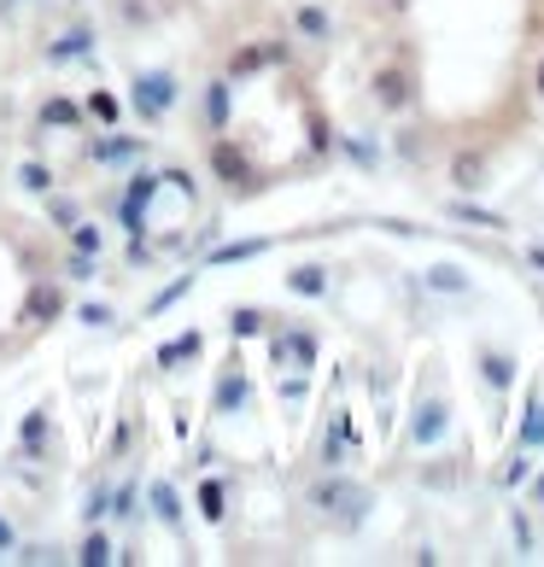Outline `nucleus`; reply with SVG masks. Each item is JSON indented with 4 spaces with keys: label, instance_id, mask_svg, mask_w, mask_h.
Here are the masks:
<instances>
[{
    "label": "nucleus",
    "instance_id": "1",
    "mask_svg": "<svg viewBox=\"0 0 544 567\" xmlns=\"http://www.w3.org/2000/svg\"><path fill=\"white\" fill-rule=\"evenodd\" d=\"M310 509H317V515H328L340 533H351V527H358V520L374 509V497L358 486V480H346V474H328V480H317V486H310Z\"/></svg>",
    "mask_w": 544,
    "mask_h": 567
},
{
    "label": "nucleus",
    "instance_id": "2",
    "mask_svg": "<svg viewBox=\"0 0 544 567\" xmlns=\"http://www.w3.org/2000/svg\"><path fill=\"white\" fill-rule=\"evenodd\" d=\"M176 76L171 71H135V82H130V106L141 112V123H164L171 117V106H176Z\"/></svg>",
    "mask_w": 544,
    "mask_h": 567
},
{
    "label": "nucleus",
    "instance_id": "3",
    "mask_svg": "<svg viewBox=\"0 0 544 567\" xmlns=\"http://www.w3.org/2000/svg\"><path fill=\"white\" fill-rule=\"evenodd\" d=\"M369 100L381 112H410L415 106V76L404 65H381V71L369 76Z\"/></svg>",
    "mask_w": 544,
    "mask_h": 567
},
{
    "label": "nucleus",
    "instance_id": "4",
    "mask_svg": "<svg viewBox=\"0 0 544 567\" xmlns=\"http://www.w3.org/2000/svg\"><path fill=\"white\" fill-rule=\"evenodd\" d=\"M269 357H276V369L305 374V369H317V340L305 328H281V333H269Z\"/></svg>",
    "mask_w": 544,
    "mask_h": 567
},
{
    "label": "nucleus",
    "instance_id": "5",
    "mask_svg": "<svg viewBox=\"0 0 544 567\" xmlns=\"http://www.w3.org/2000/svg\"><path fill=\"white\" fill-rule=\"evenodd\" d=\"M212 171H217V182L228 187V194H235V187H253L258 176H253V164H246V153H240V146L235 141H212Z\"/></svg>",
    "mask_w": 544,
    "mask_h": 567
},
{
    "label": "nucleus",
    "instance_id": "6",
    "mask_svg": "<svg viewBox=\"0 0 544 567\" xmlns=\"http://www.w3.org/2000/svg\"><path fill=\"white\" fill-rule=\"evenodd\" d=\"M486 176H492V164H486V153H480V146H474V153L463 146V153L451 158V187H456V194H480V187H486Z\"/></svg>",
    "mask_w": 544,
    "mask_h": 567
},
{
    "label": "nucleus",
    "instance_id": "7",
    "mask_svg": "<svg viewBox=\"0 0 544 567\" xmlns=\"http://www.w3.org/2000/svg\"><path fill=\"white\" fill-rule=\"evenodd\" d=\"M445 217H451V223H469V228H486V235H504V228H510L504 212H486V205H474L469 194H456V199L445 205Z\"/></svg>",
    "mask_w": 544,
    "mask_h": 567
},
{
    "label": "nucleus",
    "instance_id": "8",
    "mask_svg": "<svg viewBox=\"0 0 544 567\" xmlns=\"http://www.w3.org/2000/svg\"><path fill=\"white\" fill-rule=\"evenodd\" d=\"M228 117H235V82L212 76V82H205V123H212V135L228 130Z\"/></svg>",
    "mask_w": 544,
    "mask_h": 567
},
{
    "label": "nucleus",
    "instance_id": "9",
    "mask_svg": "<svg viewBox=\"0 0 544 567\" xmlns=\"http://www.w3.org/2000/svg\"><path fill=\"white\" fill-rule=\"evenodd\" d=\"M451 427V404L445 398H428V404H415V422H410V433H415V445H433L439 433Z\"/></svg>",
    "mask_w": 544,
    "mask_h": 567
},
{
    "label": "nucleus",
    "instance_id": "10",
    "mask_svg": "<svg viewBox=\"0 0 544 567\" xmlns=\"http://www.w3.org/2000/svg\"><path fill=\"white\" fill-rule=\"evenodd\" d=\"M292 30H299L310 48H328L333 41V18H328V7H317V0H305L299 12H292Z\"/></svg>",
    "mask_w": 544,
    "mask_h": 567
},
{
    "label": "nucleus",
    "instance_id": "11",
    "mask_svg": "<svg viewBox=\"0 0 544 567\" xmlns=\"http://www.w3.org/2000/svg\"><path fill=\"white\" fill-rule=\"evenodd\" d=\"M130 153H141V135H100V141H82V158L89 164H117V158H130Z\"/></svg>",
    "mask_w": 544,
    "mask_h": 567
},
{
    "label": "nucleus",
    "instance_id": "12",
    "mask_svg": "<svg viewBox=\"0 0 544 567\" xmlns=\"http://www.w3.org/2000/svg\"><path fill=\"white\" fill-rule=\"evenodd\" d=\"M59 310H65V292L48 287V281H35V287H30V299H24V322L41 328V322H53Z\"/></svg>",
    "mask_w": 544,
    "mask_h": 567
},
{
    "label": "nucleus",
    "instance_id": "13",
    "mask_svg": "<svg viewBox=\"0 0 544 567\" xmlns=\"http://www.w3.org/2000/svg\"><path fill=\"white\" fill-rule=\"evenodd\" d=\"M89 53H94V30L76 24V30H65V35L48 48V65H71V59H89Z\"/></svg>",
    "mask_w": 544,
    "mask_h": 567
},
{
    "label": "nucleus",
    "instance_id": "14",
    "mask_svg": "<svg viewBox=\"0 0 544 567\" xmlns=\"http://www.w3.org/2000/svg\"><path fill=\"white\" fill-rule=\"evenodd\" d=\"M258 71H269L264 41H240V48L228 53V65H223V76H228V82H246V76H258Z\"/></svg>",
    "mask_w": 544,
    "mask_h": 567
},
{
    "label": "nucleus",
    "instance_id": "15",
    "mask_svg": "<svg viewBox=\"0 0 544 567\" xmlns=\"http://www.w3.org/2000/svg\"><path fill=\"white\" fill-rule=\"evenodd\" d=\"M199 346H205V333H199V328H187V333H176V340H164V346H158L153 363H158V369H176V363H187V357H199Z\"/></svg>",
    "mask_w": 544,
    "mask_h": 567
},
{
    "label": "nucleus",
    "instance_id": "16",
    "mask_svg": "<svg viewBox=\"0 0 544 567\" xmlns=\"http://www.w3.org/2000/svg\"><path fill=\"white\" fill-rule=\"evenodd\" d=\"M76 123H82L76 100H65V94H48V100H41V130H76Z\"/></svg>",
    "mask_w": 544,
    "mask_h": 567
},
{
    "label": "nucleus",
    "instance_id": "17",
    "mask_svg": "<svg viewBox=\"0 0 544 567\" xmlns=\"http://www.w3.org/2000/svg\"><path fill=\"white\" fill-rule=\"evenodd\" d=\"M515 445L521 451H544V398L538 392L527 398V415H521V427H515Z\"/></svg>",
    "mask_w": 544,
    "mask_h": 567
},
{
    "label": "nucleus",
    "instance_id": "18",
    "mask_svg": "<svg viewBox=\"0 0 544 567\" xmlns=\"http://www.w3.org/2000/svg\"><path fill=\"white\" fill-rule=\"evenodd\" d=\"M82 117H94L100 130H117V117H123V100L112 89H94L89 100H82Z\"/></svg>",
    "mask_w": 544,
    "mask_h": 567
},
{
    "label": "nucleus",
    "instance_id": "19",
    "mask_svg": "<svg viewBox=\"0 0 544 567\" xmlns=\"http://www.w3.org/2000/svg\"><path fill=\"white\" fill-rule=\"evenodd\" d=\"M153 509H158V520H164L171 533H182V527H187V515H182V497H176V486H171V480H153Z\"/></svg>",
    "mask_w": 544,
    "mask_h": 567
},
{
    "label": "nucleus",
    "instance_id": "20",
    "mask_svg": "<svg viewBox=\"0 0 544 567\" xmlns=\"http://www.w3.org/2000/svg\"><path fill=\"white\" fill-rule=\"evenodd\" d=\"M480 369H486V386H515V357L510 351H492V346H480Z\"/></svg>",
    "mask_w": 544,
    "mask_h": 567
},
{
    "label": "nucleus",
    "instance_id": "21",
    "mask_svg": "<svg viewBox=\"0 0 544 567\" xmlns=\"http://www.w3.org/2000/svg\"><path fill=\"white\" fill-rule=\"evenodd\" d=\"M287 287L299 292V299H328V269H322V264H299V269L287 276Z\"/></svg>",
    "mask_w": 544,
    "mask_h": 567
},
{
    "label": "nucleus",
    "instance_id": "22",
    "mask_svg": "<svg viewBox=\"0 0 544 567\" xmlns=\"http://www.w3.org/2000/svg\"><path fill=\"white\" fill-rule=\"evenodd\" d=\"M240 404H246V374H240V363H228L223 381H217V415L240 410Z\"/></svg>",
    "mask_w": 544,
    "mask_h": 567
},
{
    "label": "nucleus",
    "instance_id": "23",
    "mask_svg": "<svg viewBox=\"0 0 544 567\" xmlns=\"http://www.w3.org/2000/svg\"><path fill=\"white\" fill-rule=\"evenodd\" d=\"M76 561L82 567H106V561H117V550H112V538L100 533V527H89V538L76 544Z\"/></svg>",
    "mask_w": 544,
    "mask_h": 567
},
{
    "label": "nucleus",
    "instance_id": "24",
    "mask_svg": "<svg viewBox=\"0 0 544 567\" xmlns=\"http://www.w3.org/2000/svg\"><path fill=\"white\" fill-rule=\"evenodd\" d=\"M527 480H533V456L527 451H510V462H504V468H497V486H504V492H521V486H527Z\"/></svg>",
    "mask_w": 544,
    "mask_h": 567
},
{
    "label": "nucleus",
    "instance_id": "25",
    "mask_svg": "<svg viewBox=\"0 0 544 567\" xmlns=\"http://www.w3.org/2000/svg\"><path fill=\"white\" fill-rule=\"evenodd\" d=\"M433 292H451V299H463V292H469V276H463V269H451V264H439V269H428V276H422Z\"/></svg>",
    "mask_w": 544,
    "mask_h": 567
},
{
    "label": "nucleus",
    "instance_id": "26",
    "mask_svg": "<svg viewBox=\"0 0 544 567\" xmlns=\"http://www.w3.org/2000/svg\"><path fill=\"white\" fill-rule=\"evenodd\" d=\"M194 287H199V276H176V281H171V287H164L158 299H153V305H146V317H164V310H171L176 299H187Z\"/></svg>",
    "mask_w": 544,
    "mask_h": 567
},
{
    "label": "nucleus",
    "instance_id": "27",
    "mask_svg": "<svg viewBox=\"0 0 544 567\" xmlns=\"http://www.w3.org/2000/svg\"><path fill=\"white\" fill-rule=\"evenodd\" d=\"M71 251H89V258H100V251H106L100 223H71Z\"/></svg>",
    "mask_w": 544,
    "mask_h": 567
},
{
    "label": "nucleus",
    "instance_id": "28",
    "mask_svg": "<svg viewBox=\"0 0 544 567\" xmlns=\"http://www.w3.org/2000/svg\"><path fill=\"white\" fill-rule=\"evenodd\" d=\"M18 187H24V194H53V171L48 164H18Z\"/></svg>",
    "mask_w": 544,
    "mask_h": 567
},
{
    "label": "nucleus",
    "instance_id": "29",
    "mask_svg": "<svg viewBox=\"0 0 544 567\" xmlns=\"http://www.w3.org/2000/svg\"><path fill=\"white\" fill-rule=\"evenodd\" d=\"M228 333H235V340H253V333H264V310H253V305L228 310Z\"/></svg>",
    "mask_w": 544,
    "mask_h": 567
},
{
    "label": "nucleus",
    "instance_id": "30",
    "mask_svg": "<svg viewBox=\"0 0 544 567\" xmlns=\"http://www.w3.org/2000/svg\"><path fill=\"white\" fill-rule=\"evenodd\" d=\"M264 240H235V246H212V258L205 264H246V258H258Z\"/></svg>",
    "mask_w": 544,
    "mask_h": 567
},
{
    "label": "nucleus",
    "instance_id": "31",
    "mask_svg": "<svg viewBox=\"0 0 544 567\" xmlns=\"http://www.w3.org/2000/svg\"><path fill=\"white\" fill-rule=\"evenodd\" d=\"M223 503H228V497H223V480H205V486H199V515H205V520H223V515H228Z\"/></svg>",
    "mask_w": 544,
    "mask_h": 567
},
{
    "label": "nucleus",
    "instance_id": "32",
    "mask_svg": "<svg viewBox=\"0 0 544 567\" xmlns=\"http://www.w3.org/2000/svg\"><path fill=\"white\" fill-rule=\"evenodd\" d=\"M106 515H112V492H106V486H94L89 503H82V520H89V527H100Z\"/></svg>",
    "mask_w": 544,
    "mask_h": 567
},
{
    "label": "nucleus",
    "instance_id": "33",
    "mask_svg": "<svg viewBox=\"0 0 544 567\" xmlns=\"http://www.w3.org/2000/svg\"><path fill=\"white\" fill-rule=\"evenodd\" d=\"M340 146L351 153V164H358V171H374V164H381V153H374L369 141H358V135H340Z\"/></svg>",
    "mask_w": 544,
    "mask_h": 567
},
{
    "label": "nucleus",
    "instance_id": "34",
    "mask_svg": "<svg viewBox=\"0 0 544 567\" xmlns=\"http://www.w3.org/2000/svg\"><path fill=\"white\" fill-rule=\"evenodd\" d=\"M41 439H48V410H30L24 415V451H41Z\"/></svg>",
    "mask_w": 544,
    "mask_h": 567
},
{
    "label": "nucleus",
    "instance_id": "35",
    "mask_svg": "<svg viewBox=\"0 0 544 567\" xmlns=\"http://www.w3.org/2000/svg\"><path fill=\"white\" fill-rule=\"evenodd\" d=\"M158 176H164V187H176V194H187V199L199 194V182H194V171H182V164H176V171H158Z\"/></svg>",
    "mask_w": 544,
    "mask_h": 567
},
{
    "label": "nucleus",
    "instance_id": "36",
    "mask_svg": "<svg viewBox=\"0 0 544 567\" xmlns=\"http://www.w3.org/2000/svg\"><path fill=\"white\" fill-rule=\"evenodd\" d=\"M328 146H340V135H333L322 117H310V153H328Z\"/></svg>",
    "mask_w": 544,
    "mask_h": 567
},
{
    "label": "nucleus",
    "instance_id": "37",
    "mask_svg": "<svg viewBox=\"0 0 544 567\" xmlns=\"http://www.w3.org/2000/svg\"><path fill=\"white\" fill-rule=\"evenodd\" d=\"M264 59H269V65H287V59H292V41H287V35H264Z\"/></svg>",
    "mask_w": 544,
    "mask_h": 567
},
{
    "label": "nucleus",
    "instance_id": "38",
    "mask_svg": "<svg viewBox=\"0 0 544 567\" xmlns=\"http://www.w3.org/2000/svg\"><path fill=\"white\" fill-rule=\"evenodd\" d=\"M117 12H123V24H153V7H146V0H117Z\"/></svg>",
    "mask_w": 544,
    "mask_h": 567
},
{
    "label": "nucleus",
    "instance_id": "39",
    "mask_svg": "<svg viewBox=\"0 0 544 567\" xmlns=\"http://www.w3.org/2000/svg\"><path fill=\"white\" fill-rule=\"evenodd\" d=\"M76 322H89V328H112V305H82V310H76Z\"/></svg>",
    "mask_w": 544,
    "mask_h": 567
},
{
    "label": "nucleus",
    "instance_id": "40",
    "mask_svg": "<svg viewBox=\"0 0 544 567\" xmlns=\"http://www.w3.org/2000/svg\"><path fill=\"white\" fill-rule=\"evenodd\" d=\"M94 264H100V258H89V251H71L65 269H71V281H94Z\"/></svg>",
    "mask_w": 544,
    "mask_h": 567
},
{
    "label": "nucleus",
    "instance_id": "41",
    "mask_svg": "<svg viewBox=\"0 0 544 567\" xmlns=\"http://www.w3.org/2000/svg\"><path fill=\"white\" fill-rule=\"evenodd\" d=\"M112 515H117V520L135 515V486H117V492H112Z\"/></svg>",
    "mask_w": 544,
    "mask_h": 567
},
{
    "label": "nucleus",
    "instance_id": "42",
    "mask_svg": "<svg viewBox=\"0 0 544 567\" xmlns=\"http://www.w3.org/2000/svg\"><path fill=\"white\" fill-rule=\"evenodd\" d=\"M510 533H515V544H521V550H533V520L521 515V509L510 515Z\"/></svg>",
    "mask_w": 544,
    "mask_h": 567
},
{
    "label": "nucleus",
    "instance_id": "43",
    "mask_svg": "<svg viewBox=\"0 0 544 567\" xmlns=\"http://www.w3.org/2000/svg\"><path fill=\"white\" fill-rule=\"evenodd\" d=\"M48 217L71 228V223H76V205H71V199H48Z\"/></svg>",
    "mask_w": 544,
    "mask_h": 567
},
{
    "label": "nucleus",
    "instance_id": "44",
    "mask_svg": "<svg viewBox=\"0 0 544 567\" xmlns=\"http://www.w3.org/2000/svg\"><path fill=\"white\" fill-rule=\"evenodd\" d=\"M12 550H18V533H12V520L0 515V556H12Z\"/></svg>",
    "mask_w": 544,
    "mask_h": 567
},
{
    "label": "nucleus",
    "instance_id": "45",
    "mask_svg": "<svg viewBox=\"0 0 544 567\" xmlns=\"http://www.w3.org/2000/svg\"><path fill=\"white\" fill-rule=\"evenodd\" d=\"M533 497H538V509H544V474H533Z\"/></svg>",
    "mask_w": 544,
    "mask_h": 567
},
{
    "label": "nucleus",
    "instance_id": "46",
    "mask_svg": "<svg viewBox=\"0 0 544 567\" xmlns=\"http://www.w3.org/2000/svg\"><path fill=\"white\" fill-rule=\"evenodd\" d=\"M533 89H538V100H544V59H538V71H533Z\"/></svg>",
    "mask_w": 544,
    "mask_h": 567
},
{
    "label": "nucleus",
    "instance_id": "47",
    "mask_svg": "<svg viewBox=\"0 0 544 567\" xmlns=\"http://www.w3.org/2000/svg\"><path fill=\"white\" fill-rule=\"evenodd\" d=\"M527 258H533V264H538V269H544V246H533V251H527Z\"/></svg>",
    "mask_w": 544,
    "mask_h": 567
},
{
    "label": "nucleus",
    "instance_id": "48",
    "mask_svg": "<svg viewBox=\"0 0 544 567\" xmlns=\"http://www.w3.org/2000/svg\"><path fill=\"white\" fill-rule=\"evenodd\" d=\"M0 7H18V0H0Z\"/></svg>",
    "mask_w": 544,
    "mask_h": 567
}]
</instances>
